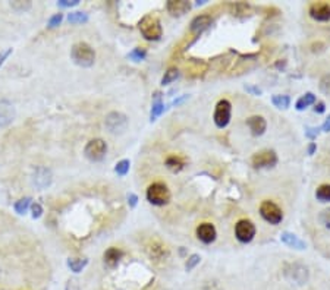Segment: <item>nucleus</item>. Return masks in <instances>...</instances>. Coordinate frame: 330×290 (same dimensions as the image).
I'll list each match as a JSON object with an SVG mask.
<instances>
[{"instance_id": "obj_30", "label": "nucleus", "mask_w": 330, "mask_h": 290, "mask_svg": "<svg viewBox=\"0 0 330 290\" xmlns=\"http://www.w3.org/2000/svg\"><path fill=\"white\" fill-rule=\"evenodd\" d=\"M30 207H31V198H22L15 202V211L18 214H25Z\"/></svg>"}, {"instance_id": "obj_31", "label": "nucleus", "mask_w": 330, "mask_h": 290, "mask_svg": "<svg viewBox=\"0 0 330 290\" xmlns=\"http://www.w3.org/2000/svg\"><path fill=\"white\" fill-rule=\"evenodd\" d=\"M129 167H131L129 160H121V162L115 166V172H116L119 176H125V174L129 172Z\"/></svg>"}, {"instance_id": "obj_19", "label": "nucleus", "mask_w": 330, "mask_h": 290, "mask_svg": "<svg viewBox=\"0 0 330 290\" xmlns=\"http://www.w3.org/2000/svg\"><path fill=\"white\" fill-rule=\"evenodd\" d=\"M280 240L285 244V245H288L290 248H295V249H305L307 248V245H305V242L302 240V239H299L296 234H293V233H289V232H283L282 233V236H280Z\"/></svg>"}, {"instance_id": "obj_28", "label": "nucleus", "mask_w": 330, "mask_h": 290, "mask_svg": "<svg viewBox=\"0 0 330 290\" xmlns=\"http://www.w3.org/2000/svg\"><path fill=\"white\" fill-rule=\"evenodd\" d=\"M68 21L71 24H85L88 22V15L84 12H71L68 15Z\"/></svg>"}, {"instance_id": "obj_42", "label": "nucleus", "mask_w": 330, "mask_h": 290, "mask_svg": "<svg viewBox=\"0 0 330 290\" xmlns=\"http://www.w3.org/2000/svg\"><path fill=\"white\" fill-rule=\"evenodd\" d=\"M314 112H315V113H323V112H324V104H323V103L315 104V107H314Z\"/></svg>"}, {"instance_id": "obj_17", "label": "nucleus", "mask_w": 330, "mask_h": 290, "mask_svg": "<svg viewBox=\"0 0 330 290\" xmlns=\"http://www.w3.org/2000/svg\"><path fill=\"white\" fill-rule=\"evenodd\" d=\"M211 22H213V18L210 15H206V14L195 16L191 22V32H194V34L203 32L204 30H207L211 25Z\"/></svg>"}, {"instance_id": "obj_33", "label": "nucleus", "mask_w": 330, "mask_h": 290, "mask_svg": "<svg viewBox=\"0 0 330 290\" xmlns=\"http://www.w3.org/2000/svg\"><path fill=\"white\" fill-rule=\"evenodd\" d=\"M320 91L326 96H330V74L324 75L321 80H320Z\"/></svg>"}, {"instance_id": "obj_1", "label": "nucleus", "mask_w": 330, "mask_h": 290, "mask_svg": "<svg viewBox=\"0 0 330 290\" xmlns=\"http://www.w3.org/2000/svg\"><path fill=\"white\" fill-rule=\"evenodd\" d=\"M71 56H72L74 62L77 63L78 66H83V68H90L96 62L94 48L90 44L83 42L74 44V47L71 50Z\"/></svg>"}, {"instance_id": "obj_41", "label": "nucleus", "mask_w": 330, "mask_h": 290, "mask_svg": "<svg viewBox=\"0 0 330 290\" xmlns=\"http://www.w3.org/2000/svg\"><path fill=\"white\" fill-rule=\"evenodd\" d=\"M305 135L312 140V138H315V136L318 135V129H315V128H308V129L305 130Z\"/></svg>"}, {"instance_id": "obj_32", "label": "nucleus", "mask_w": 330, "mask_h": 290, "mask_svg": "<svg viewBox=\"0 0 330 290\" xmlns=\"http://www.w3.org/2000/svg\"><path fill=\"white\" fill-rule=\"evenodd\" d=\"M200 261H201V258H200V255H197V254H192L189 258H188V261L185 262V270L186 271H191V270H194L198 264H200Z\"/></svg>"}, {"instance_id": "obj_40", "label": "nucleus", "mask_w": 330, "mask_h": 290, "mask_svg": "<svg viewBox=\"0 0 330 290\" xmlns=\"http://www.w3.org/2000/svg\"><path fill=\"white\" fill-rule=\"evenodd\" d=\"M11 54H12V48H6V50L0 52V66L5 63V60H6Z\"/></svg>"}, {"instance_id": "obj_39", "label": "nucleus", "mask_w": 330, "mask_h": 290, "mask_svg": "<svg viewBox=\"0 0 330 290\" xmlns=\"http://www.w3.org/2000/svg\"><path fill=\"white\" fill-rule=\"evenodd\" d=\"M137 202H138V196L135 194H128V204H129V207L135 208Z\"/></svg>"}, {"instance_id": "obj_6", "label": "nucleus", "mask_w": 330, "mask_h": 290, "mask_svg": "<svg viewBox=\"0 0 330 290\" xmlns=\"http://www.w3.org/2000/svg\"><path fill=\"white\" fill-rule=\"evenodd\" d=\"M106 128L109 129L110 134H122L125 129L128 128L129 120L128 118L125 116L124 113L121 112H112L106 116V120H104Z\"/></svg>"}, {"instance_id": "obj_21", "label": "nucleus", "mask_w": 330, "mask_h": 290, "mask_svg": "<svg viewBox=\"0 0 330 290\" xmlns=\"http://www.w3.org/2000/svg\"><path fill=\"white\" fill-rule=\"evenodd\" d=\"M34 182L39 188H46L50 185L52 182V173L49 168H44V167H40L37 168L36 172V176H34Z\"/></svg>"}, {"instance_id": "obj_10", "label": "nucleus", "mask_w": 330, "mask_h": 290, "mask_svg": "<svg viewBox=\"0 0 330 290\" xmlns=\"http://www.w3.org/2000/svg\"><path fill=\"white\" fill-rule=\"evenodd\" d=\"M235 236L239 242L249 244L255 236V226L249 220H239L235 226Z\"/></svg>"}, {"instance_id": "obj_24", "label": "nucleus", "mask_w": 330, "mask_h": 290, "mask_svg": "<svg viewBox=\"0 0 330 290\" xmlns=\"http://www.w3.org/2000/svg\"><path fill=\"white\" fill-rule=\"evenodd\" d=\"M88 264V260L85 258H69L68 260V267L72 270L74 272H81Z\"/></svg>"}, {"instance_id": "obj_15", "label": "nucleus", "mask_w": 330, "mask_h": 290, "mask_svg": "<svg viewBox=\"0 0 330 290\" xmlns=\"http://www.w3.org/2000/svg\"><path fill=\"white\" fill-rule=\"evenodd\" d=\"M247 124L254 136H261L267 129V122L263 116H251L247 119Z\"/></svg>"}, {"instance_id": "obj_8", "label": "nucleus", "mask_w": 330, "mask_h": 290, "mask_svg": "<svg viewBox=\"0 0 330 290\" xmlns=\"http://www.w3.org/2000/svg\"><path fill=\"white\" fill-rule=\"evenodd\" d=\"M230 116H232V104L227 100H220L216 104L214 108V124L217 128H226L230 122Z\"/></svg>"}, {"instance_id": "obj_5", "label": "nucleus", "mask_w": 330, "mask_h": 290, "mask_svg": "<svg viewBox=\"0 0 330 290\" xmlns=\"http://www.w3.org/2000/svg\"><path fill=\"white\" fill-rule=\"evenodd\" d=\"M260 214L261 217L273 226H277L282 220H283V212L282 210L277 207L274 202L271 201H263L260 206Z\"/></svg>"}, {"instance_id": "obj_23", "label": "nucleus", "mask_w": 330, "mask_h": 290, "mask_svg": "<svg viewBox=\"0 0 330 290\" xmlns=\"http://www.w3.org/2000/svg\"><path fill=\"white\" fill-rule=\"evenodd\" d=\"M314 103H315V96H314L312 92H307V94H304L302 97L298 98V102L295 104V107H296V110L302 112V110H305L307 107H309L311 104Z\"/></svg>"}, {"instance_id": "obj_29", "label": "nucleus", "mask_w": 330, "mask_h": 290, "mask_svg": "<svg viewBox=\"0 0 330 290\" xmlns=\"http://www.w3.org/2000/svg\"><path fill=\"white\" fill-rule=\"evenodd\" d=\"M145 56H147V50L143 48V47H137V48H134V50L128 54V58H129L131 60H134V62H141V60H144Z\"/></svg>"}, {"instance_id": "obj_3", "label": "nucleus", "mask_w": 330, "mask_h": 290, "mask_svg": "<svg viewBox=\"0 0 330 290\" xmlns=\"http://www.w3.org/2000/svg\"><path fill=\"white\" fill-rule=\"evenodd\" d=\"M147 200L150 204L157 206V207H163L166 204H169L170 201V190L162 182H154L150 186L147 188Z\"/></svg>"}, {"instance_id": "obj_7", "label": "nucleus", "mask_w": 330, "mask_h": 290, "mask_svg": "<svg viewBox=\"0 0 330 290\" xmlns=\"http://www.w3.org/2000/svg\"><path fill=\"white\" fill-rule=\"evenodd\" d=\"M285 276L286 278L296 283V284H305L308 282V268L302 264L293 262L285 266Z\"/></svg>"}, {"instance_id": "obj_36", "label": "nucleus", "mask_w": 330, "mask_h": 290, "mask_svg": "<svg viewBox=\"0 0 330 290\" xmlns=\"http://www.w3.org/2000/svg\"><path fill=\"white\" fill-rule=\"evenodd\" d=\"M320 222H321L326 228H330V208L329 210H324V211L320 214Z\"/></svg>"}, {"instance_id": "obj_25", "label": "nucleus", "mask_w": 330, "mask_h": 290, "mask_svg": "<svg viewBox=\"0 0 330 290\" xmlns=\"http://www.w3.org/2000/svg\"><path fill=\"white\" fill-rule=\"evenodd\" d=\"M271 103L277 108L286 110L289 107V104H290V98H289V96H285V94H276V96L271 97Z\"/></svg>"}, {"instance_id": "obj_35", "label": "nucleus", "mask_w": 330, "mask_h": 290, "mask_svg": "<svg viewBox=\"0 0 330 290\" xmlns=\"http://www.w3.org/2000/svg\"><path fill=\"white\" fill-rule=\"evenodd\" d=\"M31 211H33V218H40L43 214V207L39 202L31 204Z\"/></svg>"}, {"instance_id": "obj_43", "label": "nucleus", "mask_w": 330, "mask_h": 290, "mask_svg": "<svg viewBox=\"0 0 330 290\" xmlns=\"http://www.w3.org/2000/svg\"><path fill=\"white\" fill-rule=\"evenodd\" d=\"M245 90H247V91H251V92H254L255 96H260V94H261V90H260V88H254V86H245Z\"/></svg>"}, {"instance_id": "obj_22", "label": "nucleus", "mask_w": 330, "mask_h": 290, "mask_svg": "<svg viewBox=\"0 0 330 290\" xmlns=\"http://www.w3.org/2000/svg\"><path fill=\"white\" fill-rule=\"evenodd\" d=\"M163 112H165V104L162 103L160 94L156 92V96H154V102H153V108H151V114H150V120L154 122V120H156Z\"/></svg>"}, {"instance_id": "obj_26", "label": "nucleus", "mask_w": 330, "mask_h": 290, "mask_svg": "<svg viewBox=\"0 0 330 290\" xmlns=\"http://www.w3.org/2000/svg\"><path fill=\"white\" fill-rule=\"evenodd\" d=\"M315 198L320 202H330V185H320L317 188Z\"/></svg>"}, {"instance_id": "obj_45", "label": "nucleus", "mask_w": 330, "mask_h": 290, "mask_svg": "<svg viewBox=\"0 0 330 290\" xmlns=\"http://www.w3.org/2000/svg\"><path fill=\"white\" fill-rule=\"evenodd\" d=\"M314 151H315V144H314V142H311V144H309V146H308V154H309V156H312V154H314Z\"/></svg>"}, {"instance_id": "obj_11", "label": "nucleus", "mask_w": 330, "mask_h": 290, "mask_svg": "<svg viewBox=\"0 0 330 290\" xmlns=\"http://www.w3.org/2000/svg\"><path fill=\"white\" fill-rule=\"evenodd\" d=\"M147 254L151 258V261L154 262H163L169 258L170 250L166 246L165 244L159 242V240H153L148 246H147Z\"/></svg>"}, {"instance_id": "obj_2", "label": "nucleus", "mask_w": 330, "mask_h": 290, "mask_svg": "<svg viewBox=\"0 0 330 290\" xmlns=\"http://www.w3.org/2000/svg\"><path fill=\"white\" fill-rule=\"evenodd\" d=\"M143 37L148 42H157L162 38L163 36V30H162V24L159 21L157 16H153V15H147L144 16L141 21H140V25H138Z\"/></svg>"}, {"instance_id": "obj_18", "label": "nucleus", "mask_w": 330, "mask_h": 290, "mask_svg": "<svg viewBox=\"0 0 330 290\" xmlns=\"http://www.w3.org/2000/svg\"><path fill=\"white\" fill-rule=\"evenodd\" d=\"M15 118V108L8 102H0V126H8Z\"/></svg>"}, {"instance_id": "obj_4", "label": "nucleus", "mask_w": 330, "mask_h": 290, "mask_svg": "<svg viewBox=\"0 0 330 290\" xmlns=\"http://www.w3.org/2000/svg\"><path fill=\"white\" fill-rule=\"evenodd\" d=\"M106 152H107V145L104 142L103 140L100 138H96V140H91L88 144L85 145V150H84V154L85 157L90 160V162H102L104 157H106Z\"/></svg>"}, {"instance_id": "obj_16", "label": "nucleus", "mask_w": 330, "mask_h": 290, "mask_svg": "<svg viewBox=\"0 0 330 290\" xmlns=\"http://www.w3.org/2000/svg\"><path fill=\"white\" fill-rule=\"evenodd\" d=\"M122 256H124V252H122L121 249L109 248L106 252H104L103 255L104 266H106L107 268H112V270L116 268V267L119 266Z\"/></svg>"}, {"instance_id": "obj_12", "label": "nucleus", "mask_w": 330, "mask_h": 290, "mask_svg": "<svg viewBox=\"0 0 330 290\" xmlns=\"http://www.w3.org/2000/svg\"><path fill=\"white\" fill-rule=\"evenodd\" d=\"M309 16L315 21L326 22L330 20V4L324 2H317L309 6Z\"/></svg>"}, {"instance_id": "obj_27", "label": "nucleus", "mask_w": 330, "mask_h": 290, "mask_svg": "<svg viewBox=\"0 0 330 290\" xmlns=\"http://www.w3.org/2000/svg\"><path fill=\"white\" fill-rule=\"evenodd\" d=\"M178 76H179V70L176 68L167 69L165 72V75H163V78H162V85H169L170 82H173Z\"/></svg>"}, {"instance_id": "obj_13", "label": "nucleus", "mask_w": 330, "mask_h": 290, "mask_svg": "<svg viewBox=\"0 0 330 290\" xmlns=\"http://www.w3.org/2000/svg\"><path fill=\"white\" fill-rule=\"evenodd\" d=\"M216 236H217V232L216 228L210 223H203L197 228V238L203 242V244H213L216 240Z\"/></svg>"}, {"instance_id": "obj_14", "label": "nucleus", "mask_w": 330, "mask_h": 290, "mask_svg": "<svg viewBox=\"0 0 330 290\" xmlns=\"http://www.w3.org/2000/svg\"><path fill=\"white\" fill-rule=\"evenodd\" d=\"M166 9L172 16H182L191 9V3L185 0H169Z\"/></svg>"}, {"instance_id": "obj_38", "label": "nucleus", "mask_w": 330, "mask_h": 290, "mask_svg": "<svg viewBox=\"0 0 330 290\" xmlns=\"http://www.w3.org/2000/svg\"><path fill=\"white\" fill-rule=\"evenodd\" d=\"M12 6H14L17 10H27V9H30V8H31V3H30V2H27V3L15 2V3H12Z\"/></svg>"}, {"instance_id": "obj_9", "label": "nucleus", "mask_w": 330, "mask_h": 290, "mask_svg": "<svg viewBox=\"0 0 330 290\" xmlns=\"http://www.w3.org/2000/svg\"><path fill=\"white\" fill-rule=\"evenodd\" d=\"M252 166L255 168H268L277 164V156L271 150H264L252 156Z\"/></svg>"}, {"instance_id": "obj_44", "label": "nucleus", "mask_w": 330, "mask_h": 290, "mask_svg": "<svg viewBox=\"0 0 330 290\" xmlns=\"http://www.w3.org/2000/svg\"><path fill=\"white\" fill-rule=\"evenodd\" d=\"M323 130H324V132H330V114L329 118L324 120V124H323Z\"/></svg>"}, {"instance_id": "obj_34", "label": "nucleus", "mask_w": 330, "mask_h": 290, "mask_svg": "<svg viewBox=\"0 0 330 290\" xmlns=\"http://www.w3.org/2000/svg\"><path fill=\"white\" fill-rule=\"evenodd\" d=\"M62 21H63L62 14H56V15H53V16L49 20L47 26H49V28H56V26H59V25L62 24Z\"/></svg>"}, {"instance_id": "obj_20", "label": "nucleus", "mask_w": 330, "mask_h": 290, "mask_svg": "<svg viewBox=\"0 0 330 290\" xmlns=\"http://www.w3.org/2000/svg\"><path fill=\"white\" fill-rule=\"evenodd\" d=\"M165 164L170 172H173V173H179L181 170H184L186 162L185 158L181 157V156H169V157L166 158Z\"/></svg>"}, {"instance_id": "obj_37", "label": "nucleus", "mask_w": 330, "mask_h": 290, "mask_svg": "<svg viewBox=\"0 0 330 290\" xmlns=\"http://www.w3.org/2000/svg\"><path fill=\"white\" fill-rule=\"evenodd\" d=\"M58 4L61 8H74V6H78L80 4V0H59Z\"/></svg>"}]
</instances>
